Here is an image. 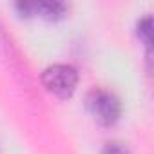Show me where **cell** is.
I'll list each match as a JSON object with an SVG mask.
<instances>
[{
	"label": "cell",
	"mask_w": 154,
	"mask_h": 154,
	"mask_svg": "<svg viewBox=\"0 0 154 154\" xmlns=\"http://www.w3.org/2000/svg\"><path fill=\"white\" fill-rule=\"evenodd\" d=\"M42 82L45 89L60 98H67L74 93L76 84H78V72L74 67L65 65V63H54L49 65L44 74H42Z\"/></svg>",
	"instance_id": "6da1fadb"
},
{
	"label": "cell",
	"mask_w": 154,
	"mask_h": 154,
	"mask_svg": "<svg viewBox=\"0 0 154 154\" xmlns=\"http://www.w3.org/2000/svg\"><path fill=\"white\" fill-rule=\"evenodd\" d=\"M85 105L89 112L94 116V120L102 125H112L120 118V112H122L120 100L112 93L102 91V89L91 91L85 98Z\"/></svg>",
	"instance_id": "7a4b0ae2"
},
{
	"label": "cell",
	"mask_w": 154,
	"mask_h": 154,
	"mask_svg": "<svg viewBox=\"0 0 154 154\" xmlns=\"http://www.w3.org/2000/svg\"><path fill=\"white\" fill-rule=\"evenodd\" d=\"M35 13L47 20H58L65 15V4L56 2V0H44V2H35Z\"/></svg>",
	"instance_id": "3957f363"
},
{
	"label": "cell",
	"mask_w": 154,
	"mask_h": 154,
	"mask_svg": "<svg viewBox=\"0 0 154 154\" xmlns=\"http://www.w3.org/2000/svg\"><path fill=\"white\" fill-rule=\"evenodd\" d=\"M138 36L147 47H150V44H152V20H150V17H145L138 22Z\"/></svg>",
	"instance_id": "277c9868"
},
{
	"label": "cell",
	"mask_w": 154,
	"mask_h": 154,
	"mask_svg": "<svg viewBox=\"0 0 154 154\" xmlns=\"http://www.w3.org/2000/svg\"><path fill=\"white\" fill-rule=\"evenodd\" d=\"M102 154H131V152H129V149L123 147L122 143H118V141H111V143H107V145L103 147Z\"/></svg>",
	"instance_id": "5b68a950"
},
{
	"label": "cell",
	"mask_w": 154,
	"mask_h": 154,
	"mask_svg": "<svg viewBox=\"0 0 154 154\" xmlns=\"http://www.w3.org/2000/svg\"><path fill=\"white\" fill-rule=\"evenodd\" d=\"M15 8L18 9L20 15H26V17H29V15L35 13V2H17Z\"/></svg>",
	"instance_id": "8992f818"
}]
</instances>
